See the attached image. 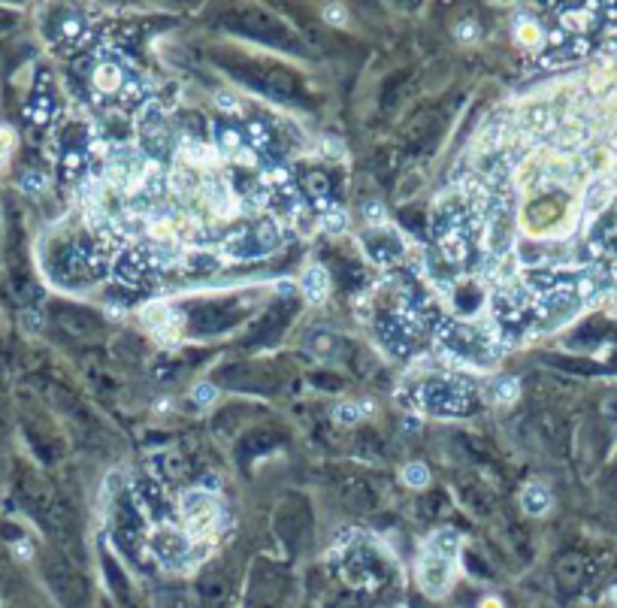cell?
I'll return each instance as SVG.
<instances>
[{"label": "cell", "instance_id": "obj_10", "mask_svg": "<svg viewBox=\"0 0 617 608\" xmlns=\"http://www.w3.org/2000/svg\"><path fill=\"white\" fill-rule=\"evenodd\" d=\"M372 409V403H342V406H336V409H333V421H339V424H357L363 418L366 412Z\"/></svg>", "mask_w": 617, "mask_h": 608}, {"label": "cell", "instance_id": "obj_17", "mask_svg": "<svg viewBox=\"0 0 617 608\" xmlns=\"http://www.w3.org/2000/svg\"><path fill=\"white\" fill-rule=\"evenodd\" d=\"M363 209H366V221H370V224H385V206H381V203H375V200H372V203H366Z\"/></svg>", "mask_w": 617, "mask_h": 608}, {"label": "cell", "instance_id": "obj_21", "mask_svg": "<svg viewBox=\"0 0 617 608\" xmlns=\"http://www.w3.org/2000/svg\"><path fill=\"white\" fill-rule=\"evenodd\" d=\"M15 557H19V560H31V545L19 542V545H15Z\"/></svg>", "mask_w": 617, "mask_h": 608}, {"label": "cell", "instance_id": "obj_2", "mask_svg": "<svg viewBox=\"0 0 617 608\" xmlns=\"http://www.w3.org/2000/svg\"><path fill=\"white\" fill-rule=\"evenodd\" d=\"M460 542L463 539L457 530H436L427 542H424V551L418 557V581L427 596L439 599L451 590Z\"/></svg>", "mask_w": 617, "mask_h": 608}, {"label": "cell", "instance_id": "obj_20", "mask_svg": "<svg viewBox=\"0 0 617 608\" xmlns=\"http://www.w3.org/2000/svg\"><path fill=\"white\" fill-rule=\"evenodd\" d=\"M21 324H24V327H28V330H40V324H43V321H40V315L24 312V315H21Z\"/></svg>", "mask_w": 617, "mask_h": 608}, {"label": "cell", "instance_id": "obj_19", "mask_svg": "<svg viewBox=\"0 0 617 608\" xmlns=\"http://www.w3.org/2000/svg\"><path fill=\"white\" fill-rule=\"evenodd\" d=\"M324 15H327V21H333V24H345V10H342V6H327Z\"/></svg>", "mask_w": 617, "mask_h": 608}, {"label": "cell", "instance_id": "obj_22", "mask_svg": "<svg viewBox=\"0 0 617 608\" xmlns=\"http://www.w3.org/2000/svg\"><path fill=\"white\" fill-rule=\"evenodd\" d=\"M481 608H503V605H499V602H496V599H494V596H490V599H487V602H485V605H481Z\"/></svg>", "mask_w": 617, "mask_h": 608}, {"label": "cell", "instance_id": "obj_6", "mask_svg": "<svg viewBox=\"0 0 617 608\" xmlns=\"http://www.w3.org/2000/svg\"><path fill=\"white\" fill-rule=\"evenodd\" d=\"M327 290H330V272L327 266L321 263H312L308 270L303 272V297L308 303H324L327 299Z\"/></svg>", "mask_w": 617, "mask_h": 608}, {"label": "cell", "instance_id": "obj_11", "mask_svg": "<svg viewBox=\"0 0 617 608\" xmlns=\"http://www.w3.org/2000/svg\"><path fill=\"white\" fill-rule=\"evenodd\" d=\"M608 197H611V188H608V182H602V179L593 182V188L587 191V200H584L587 212H599V209H602V206L608 203Z\"/></svg>", "mask_w": 617, "mask_h": 608}, {"label": "cell", "instance_id": "obj_15", "mask_svg": "<svg viewBox=\"0 0 617 608\" xmlns=\"http://www.w3.org/2000/svg\"><path fill=\"white\" fill-rule=\"evenodd\" d=\"M215 106H218L224 115H236L239 112V100L233 97L230 91H218V94H215Z\"/></svg>", "mask_w": 617, "mask_h": 608}, {"label": "cell", "instance_id": "obj_16", "mask_svg": "<svg viewBox=\"0 0 617 608\" xmlns=\"http://www.w3.org/2000/svg\"><path fill=\"white\" fill-rule=\"evenodd\" d=\"M478 33H481V28H478V24H475V21H460V24H457V28H454V37H457V40H463V43H469V40H475V37H478Z\"/></svg>", "mask_w": 617, "mask_h": 608}, {"label": "cell", "instance_id": "obj_3", "mask_svg": "<svg viewBox=\"0 0 617 608\" xmlns=\"http://www.w3.org/2000/svg\"><path fill=\"white\" fill-rule=\"evenodd\" d=\"M179 514H182V521H185L188 542L194 548L209 545L224 523L221 503L215 499V494L200 490V487H191V490H182L179 494Z\"/></svg>", "mask_w": 617, "mask_h": 608}, {"label": "cell", "instance_id": "obj_14", "mask_svg": "<svg viewBox=\"0 0 617 608\" xmlns=\"http://www.w3.org/2000/svg\"><path fill=\"white\" fill-rule=\"evenodd\" d=\"M191 399H194L197 406H212L215 399H218V388H215L212 381H200V385H194V390H191Z\"/></svg>", "mask_w": 617, "mask_h": 608}, {"label": "cell", "instance_id": "obj_5", "mask_svg": "<svg viewBox=\"0 0 617 608\" xmlns=\"http://www.w3.org/2000/svg\"><path fill=\"white\" fill-rule=\"evenodd\" d=\"M439 348L448 357H460L469 363H487L490 361V342L485 333L466 324H445L439 333Z\"/></svg>", "mask_w": 617, "mask_h": 608}, {"label": "cell", "instance_id": "obj_18", "mask_svg": "<svg viewBox=\"0 0 617 608\" xmlns=\"http://www.w3.org/2000/svg\"><path fill=\"white\" fill-rule=\"evenodd\" d=\"M12 152V130L10 128H0V161Z\"/></svg>", "mask_w": 617, "mask_h": 608}, {"label": "cell", "instance_id": "obj_7", "mask_svg": "<svg viewBox=\"0 0 617 608\" xmlns=\"http://www.w3.org/2000/svg\"><path fill=\"white\" fill-rule=\"evenodd\" d=\"M521 499H523V512L536 514V518L551 509V494H548V490L541 487V485H536V481L523 487V496H521Z\"/></svg>", "mask_w": 617, "mask_h": 608}, {"label": "cell", "instance_id": "obj_13", "mask_svg": "<svg viewBox=\"0 0 617 608\" xmlns=\"http://www.w3.org/2000/svg\"><path fill=\"white\" fill-rule=\"evenodd\" d=\"M19 188H21V194H43V191L49 188V179L37 170H28V173H21Z\"/></svg>", "mask_w": 617, "mask_h": 608}, {"label": "cell", "instance_id": "obj_1", "mask_svg": "<svg viewBox=\"0 0 617 608\" xmlns=\"http://www.w3.org/2000/svg\"><path fill=\"white\" fill-rule=\"evenodd\" d=\"M88 88H91V97L100 106L119 110V112H128L133 106H139L146 97L139 70L112 46H100L94 58H91Z\"/></svg>", "mask_w": 617, "mask_h": 608}, {"label": "cell", "instance_id": "obj_9", "mask_svg": "<svg viewBox=\"0 0 617 608\" xmlns=\"http://www.w3.org/2000/svg\"><path fill=\"white\" fill-rule=\"evenodd\" d=\"M490 397L496 399V403H503V406H508V403H518V397H521V385L514 379H496L494 381V388H490Z\"/></svg>", "mask_w": 617, "mask_h": 608}, {"label": "cell", "instance_id": "obj_12", "mask_svg": "<svg viewBox=\"0 0 617 608\" xmlns=\"http://www.w3.org/2000/svg\"><path fill=\"white\" fill-rule=\"evenodd\" d=\"M403 481L408 487H427L430 485V469L424 463H408V466H403Z\"/></svg>", "mask_w": 617, "mask_h": 608}, {"label": "cell", "instance_id": "obj_8", "mask_svg": "<svg viewBox=\"0 0 617 608\" xmlns=\"http://www.w3.org/2000/svg\"><path fill=\"white\" fill-rule=\"evenodd\" d=\"M321 215V227L330 233V236H339V233L348 230V215L342 212V206H324V209L318 212Z\"/></svg>", "mask_w": 617, "mask_h": 608}, {"label": "cell", "instance_id": "obj_4", "mask_svg": "<svg viewBox=\"0 0 617 608\" xmlns=\"http://www.w3.org/2000/svg\"><path fill=\"white\" fill-rule=\"evenodd\" d=\"M412 397L418 403V409L433 415H463L472 409V388L463 379L451 376H436L421 381Z\"/></svg>", "mask_w": 617, "mask_h": 608}]
</instances>
